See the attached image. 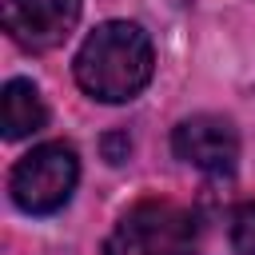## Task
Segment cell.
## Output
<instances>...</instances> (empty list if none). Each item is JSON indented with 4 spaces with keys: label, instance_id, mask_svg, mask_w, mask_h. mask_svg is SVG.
Returning <instances> with one entry per match:
<instances>
[{
    "label": "cell",
    "instance_id": "cell-1",
    "mask_svg": "<svg viewBox=\"0 0 255 255\" xmlns=\"http://www.w3.org/2000/svg\"><path fill=\"white\" fill-rule=\"evenodd\" d=\"M76 84L104 104H124L135 100L155 72V52L151 40L139 24L131 20H108L100 24L76 52Z\"/></svg>",
    "mask_w": 255,
    "mask_h": 255
},
{
    "label": "cell",
    "instance_id": "cell-2",
    "mask_svg": "<svg viewBox=\"0 0 255 255\" xmlns=\"http://www.w3.org/2000/svg\"><path fill=\"white\" fill-rule=\"evenodd\" d=\"M199 243V223L187 207L171 199H139L112 227L104 255H191Z\"/></svg>",
    "mask_w": 255,
    "mask_h": 255
},
{
    "label": "cell",
    "instance_id": "cell-3",
    "mask_svg": "<svg viewBox=\"0 0 255 255\" xmlns=\"http://www.w3.org/2000/svg\"><path fill=\"white\" fill-rule=\"evenodd\" d=\"M76 179H80L76 151L68 143H40V147H32L12 167L8 191H12V203L20 211H28V215H52V211H60L72 199Z\"/></svg>",
    "mask_w": 255,
    "mask_h": 255
},
{
    "label": "cell",
    "instance_id": "cell-4",
    "mask_svg": "<svg viewBox=\"0 0 255 255\" xmlns=\"http://www.w3.org/2000/svg\"><path fill=\"white\" fill-rule=\"evenodd\" d=\"M80 0H4V28L20 48L48 52L72 36Z\"/></svg>",
    "mask_w": 255,
    "mask_h": 255
},
{
    "label": "cell",
    "instance_id": "cell-5",
    "mask_svg": "<svg viewBox=\"0 0 255 255\" xmlns=\"http://www.w3.org/2000/svg\"><path fill=\"white\" fill-rule=\"evenodd\" d=\"M171 147L183 163L207 175H231L239 159V135L223 116H191L175 128Z\"/></svg>",
    "mask_w": 255,
    "mask_h": 255
},
{
    "label": "cell",
    "instance_id": "cell-6",
    "mask_svg": "<svg viewBox=\"0 0 255 255\" xmlns=\"http://www.w3.org/2000/svg\"><path fill=\"white\" fill-rule=\"evenodd\" d=\"M0 124H4V139H24L36 135L48 124V108L36 92L32 80H8L4 96H0Z\"/></svg>",
    "mask_w": 255,
    "mask_h": 255
},
{
    "label": "cell",
    "instance_id": "cell-7",
    "mask_svg": "<svg viewBox=\"0 0 255 255\" xmlns=\"http://www.w3.org/2000/svg\"><path fill=\"white\" fill-rule=\"evenodd\" d=\"M231 247L235 255H255V203H239L231 211Z\"/></svg>",
    "mask_w": 255,
    "mask_h": 255
}]
</instances>
